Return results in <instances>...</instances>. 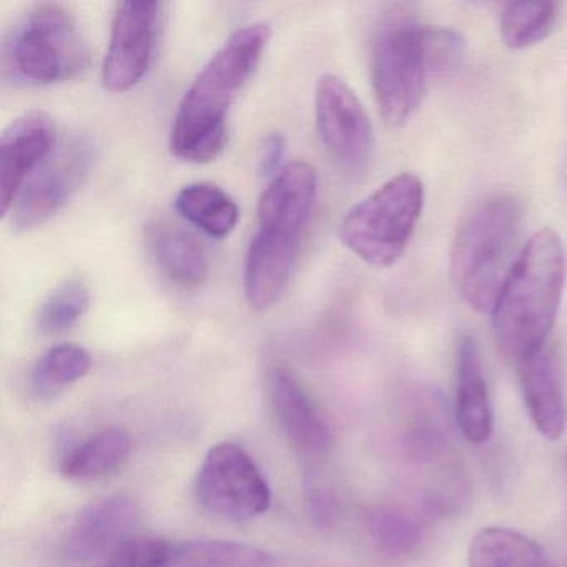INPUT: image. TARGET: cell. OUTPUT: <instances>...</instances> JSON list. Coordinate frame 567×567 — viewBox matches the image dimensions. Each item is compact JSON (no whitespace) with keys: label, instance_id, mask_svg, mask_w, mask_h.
<instances>
[{"label":"cell","instance_id":"9a60e30c","mask_svg":"<svg viewBox=\"0 0 567 567\" xmlns=\"http://www.w3.org/2000/svg\"><path fill=\"white\" fill-rule=\"evenodd\" d=\"M401 441L414 463L434 464L450 457L451 416L440 390L431 384H416L408 394Z\"/></svg>","mask_w":567,"mask_h":567},{"label":"cell","instance_id":"7402d4cb","mask_svg":"<svg viewBox=\"0 0 567 567\" xmlns=\"http://www.w3.org/2000/svg\"><path fill=\"white\" fill-rule=\"evenodd\" d=\"M430 517L396 506H381L368 516V530L378 549L394 559L414 557L426 543Z\"/></svg>","mask_w":567,"mask_h":567},{"label":"cell","instance_id":"83f0119b","mask_svg":"<svg viewBox=\"0 0 567 567\" xmlns=\"http://www.w3.org/2000/svg\"><path fill=\"white\" fill-rule=\"evenodd\" d=\"M171 549L157 537L132 536L107 554L99 567H164Z\"/></svg>","mask_w":567,"mask_h":567},{"label":"cell","instance_id":"7a4b0ae2","mask_svg":"<svg viewBox=\"0 0 567 567\" xmlns=\"http://www.w3.org/2000/svg\"><path fill=\"white\" fill-rule=\"evenodd\" d=\"M317 190L315 168L293 162L261 194L258 230L248 245L244 268L245 297L255 310H268L287 291Z\"/></svg>","mask_w":567,"mask_h":567},{"label":"cell","instance_id":"603a6c76","mask_svg":"<svg viewBox=\"0 0 567 567\" xmlns=\"http://www.w3.org/2000/svg\"><path fill=\"white\" fill-rule=\"evenodd\" d=\"M92 358L78 343H61L45 351L31 373V393L39 403L58 400L72 384L87 377Z\"/></svg>","mask_w":567,"mask_h":567},{"label":"cell","instance_id":"ffe728a7","mask_svg":"<svg viewBox=\"0 0 567 567\" xmlns=\"http://www.w3.org/2000/svg\"><path fill=\"white\" fill-rule=\"evenodd\" d=\"M470 567H550L544 550L529 537L509 527H484L467 549Z\"/></svg>","mask_w":567,"mask_h":567},{"label":"cell","instance_id":"3957f363","mask_svg":"<svg viewBox=\"0 0 567 567\" xmlns=\"http://www.w3.org/2000/svg\"><path fill=\"white\" fill-rule=\"evenodd\" d=\"M566 281V254L550 228L527 240L511 268L491 317L501 353L519 367L546 347L559 313Z\"/></svg>","mask_w":567,"mask_h":567},{"label":"cell","instance_id":"9c48e42d","mask_svg":"<svg viewBox=\"0 0 567 567\" xmlns=\"http://www.w3.org/2000/svg\"><path fill=\"white\" fill-rule=\"evenodd\" d=\"M318 137L330 161L348 177H361L373 158L374 137L357 92L334 74L318 79L315 89Z\"/></svg>","mask_w":567,"mask_h":567},{"label":"cell","instance_id":"f1b7e54d","mask_svg":"<svg viewBox=\"0 0 567 567\" xmlns=\"http://www.w3.org/2000/svg\"><path fill=\"white\" fill-rule=\"evenodd\" d=\"M285 137L278 132L265 138L260 154V172L264 175H277L285 155ZM281 171V168H280Z\"/></svg>","mask_w":567,"mask_h":567},{"label":"cell","instance_id":"5b68a950","mask_svg":"<svg viewBox=\"0 0 567 567\" xmlns=\"http://www.w3.org/2000/svg\"><path fill=\"white\" fill-rule=\"evenodd\" d=\"M89 65V49L74 16L61 4L31 6L2 41L6 78L28 85H52L78 78Z\"/></svg>","mask_w":567,"mask_h":567},{"label":"cell","instance_id":"5bb4252c","mask_svg":"<svg viewBox=\"0 0 567 567\" xmlns=\"http://www.w3.org/2000/svg\"><path fill=\"white\" fill-rule=\"evenodd\" d=\"M268 394L281 430L301 453L321 456L331 444V431L317 403L288 368L268 374Z\"/></svg>","mask_w":567,"mask_h":567},{"label":"cell","instance_id":"7c38bea8","mask_svg":"<svg viewBox=\"0 0 567 567\" xmlns=\"http://www.w3.org/2000/svg\"><path fill=\"white\" fill-rule=\"evenodd\" d=\"M54 118L41 111L16 118L0 138V204L8 217L19 192L58 147Z\"/></svg>","mask_w":567,"mask_h":567},{"label":"cell","instance_id":"ba28073f","mask_svg":"<svg viewBox=\"0 0 567 567\" xmlns=\"http://www.w3.org/2000/svg\"><path fill=\"white\" fill-rule=\"evenodd\" d=\"M198 506L227 523H248L264 516L271 504V491L257 463L237 444L212 447L194 484Z\"/></svg>","mask_w":567,"mask_h":567},{"label":"cell","instance_id":"44dd1931","mask_svg":"<svg viewBox=\"0 0 567 567\" xmlns=\"http://www.w3.org/2000/svg\"><path fill=\"white\" fill-rule=\"evenodd\" d=\"M175 210L214 238L228 237L240 218L234 198L208 182H195L182 188L175 198Z\"/></svg>","mask_w":567,"mask_h":567},{"label":"cell","instance_id":"4fadbf2b","mask_svg":"<svg viewBox=\"0 0 567 567\" xmlns=\"http://www.w3.org/2000/svg\"><path fill=\"white\" fill-rule=\"evenodd\" d=\"M138 519L141 511L128 497L114 496L97 501L75 517L62 553L69 563L102 560L118 544L132 537Z\"/></svg>","mask_w":567,"mask_h":567},{"label":"cell","instance_id":"2e32d148","mask_svg":"<svg viewBox=\"0 0 567 567\" xmlns=\"http://www.w3.org/2000/svg\"><path fill=\"white\" fill-rule=\"evenodd\" d=\"M517 371L524 403L534 426L546 440H560L566 431L567 408L556 358L549 348L544 347L523 361Z\"/></svg>","mask_w":567,"mask_h":567},{"label":"cell","instance_id":"6da1fadb","mask_svg":"<svg viewBox=\"0 0 567 567\" xmlns=\"http://www.w3.org/2000/svg\"><path fill=\"white\" fill-rule=\"evenodd\" d=\"M270 25H244L212 55L185 92L174 125L172 152L181 161L207 164L227 144V118L270 41Z\"/></svg>","mask_w":567,"mask_h":567},{"label":"cell","instance_id":"d4e9b609","mask_svg":"<svg viewBox=\"0 0 567 567\" xmlns=\"http://www.w3.org/2000/svg\"><path fill=\"white\" fill-rule=\"evenodd\" d=\"M557 2H513L501 12V38L513 51L533 48L550 32L559 21Z\"/></svg>","mask_w":567,"mask_h":567},{"label":"cell","instance_id":"d6986e66","mask_svg":"<svg viewBox=\"0 0 567 567\" xmlns=\"http://www.w3.org/2000/svg\"><path fill=\"white\" fill-rule=\"evenodd\" d=\"M131 436L118 427L99 431L62 457L61 473L71 481H92L117 471L131 456Z\"/></svg>","mask_w":567,"mask_h":567},{"label":"cell","instance_id":"484cf974","mask_svg":"<svg viewBox=\"0 0 567 567\" xmlns=\"http://www.w3.org/2000/svg\"><path fill=\"white\" fill-rule=\"evenodd\" d=\"M91 307V291L82 280H68L59 285L38 311V330L54 337L71 330Z\"/></svg>","mask_w":567,"mask_h":567},{"label":"cell","instance_id":"277c9868","mask_svg":"<svg viewBox=\"0 0 567 567\" xmlns=\"http://www.w3.org/2000/svg\"><path fill=\"white\" fill-rule=\"evenodd\" d=\"M524 207L511 195L487 198L464 220L451 250V281L464 303L489 313L519 257Z\"/></svg>","mask_w":567,"mask_h":567},{"label":"cell","instance_id":"8992f818","mask_svg":"<svg viewBox=\"0 0 567 567\" xmlns=\"http://www.w3.org/2000/svg\"><path fill=\"white\" fill-rule=\"evenodd\" d=\"M423 207L421 178L396 175L347 212L338 228L341 244L371 267H391L406 251Z\"/></svg>","mask_w":567,"mask_h":567},{"label":"cell","instance_id":"4316f807","mask_svg":"<svg viewBox=\"0 0 567 567\" xmlns=\"http://www.w3.org/2000/svg\"><path fill=\"white\" fill-rule=\"evenodd\" d=\"M417 38L430 78H450L460 71L466 58V41L460 32L417 25Z\"/></svg>","mask_w":567,"mask_h":567},{"label":"cell","instance_id":"cb8c5ba5","mask_svg":"<svg viewBox=\"0 0 567 567\" xmlns=\"http://www.w3.org/2000/svg\"><path fill=\"white\" fill-rule=\"evenodd\" d=\"M274 554L230 540H188L172 547L164 567H275Z\"/></svg>","mask_w":567,"mask_h":567},{"label":"cell","instance_id":"e0dca14e","mask_svg":"<svg viewBox=\"0 0 567 567\" xmlns=\"http://www.w3.org/2000/svg\"><path fill=\"white\" fill-rule=\"evenodd\" d=\"M454 417L470 443L481 446L489 441L493 434V404L480 347L471 334H464L457 347Z\"/></svg>","mask_w":567,"mask_h":567},{"label":"cell","instance_id":"52a82bcc","mask_svg":"<svg viewBox=\"0 0 567 567\" xmlns=\"http://www.w3.org/2000/svg\"><path fill=\"white\" fill-rule=\"evenodd\" d=\"M427 72L417 25L393 21L378 32L371 54V81L384 124L401 127L423 104Z\"/></svg>","mask_w":567,"mask_h":567},{"label":"cell","instance_id":"ac0fdd59","mask_svg":"<svg viewBox=\"0 0 567 567\" xmlns=\"http://www.w3.org/2000/svg\"><path fill=\"white\" fill-rule=\"evenodd\" d=\"M145 241L162 274L184 290H197L207 281L204 248L178 225L155 220L145 228Z\"/></svg>","mask_w":567,"mask_h":567},{"label":"cell","instance_id":"30bf717a","mask_svg":"<svg viewBox=\"0 0 567 567\" xmlns=\"http://www.w3.org/2000/svg\"><path fill=\"white\" fill-rule=\"evenodd\" d=\"M92 164L94 145L85 135L74 134L59 142L19 192L8 214L12 228L32 230L51 220L81 190Z\"/></svg>","mask_w":567,"mask_h":567},{"label":"cell","instance_id":"8fae6325","mask_svg":"<svg viewBox=\"0 0 567 567\" xmlns=\"http://www.w3.org/2000/svg\"><path fill=\"white\" fill-rule=\"evenodd\" d=\"M157 2H121L112 19L111 41L102 65V84L122 94L141 84L148 72L157 42Z\"/></svg>","mask_w":567,"mask_h":567}]
</instances>
